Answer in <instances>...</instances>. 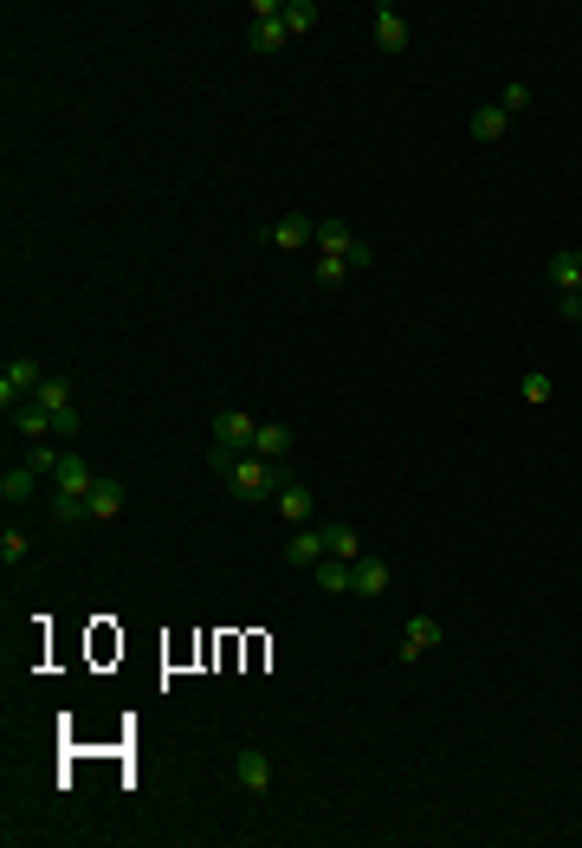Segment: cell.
<instances>
[{
	"instance_id": "4fadbf2b",
	"label": "cell",
	"mask_w": 582,
	"mask_h": 848,
	"mask_svg": "<svg viewBox=\"0 0 582 848\" xmlns=\"http://www.w3.org/2000/svg\"><path fill=\"white\" fill-rule=\"evenodd\" d=\"M376 46L382 52H408V20H401L395 0H382V7H376Z\"/></svg>"
},
{
	"instance_id": "30bf717a",
	"label": "cell",
	"mask_w": 582,
	"mask_h": 848,
	"mask_svg": "<svg viewBox=\"0 0 582 848\" xmlns=\"http://www.w3.org/2000/svg\"><path fill=\"white\" fill-rule=\"evenodd\" d=\"M324 557H330V551H324V525H298V531H291V538H285V564H298V570H317V564H324Z\"/></svg>"
},
{
	"instance_id": "7402d4cb",
	"label": "cell",
	"mask_w": 582,
	"mask_h": 848,
	"mask_svg": "<svg viewBox=\"0 0 582 848\" xmlns=\"http://www.w3.org/2000/svg\"><path fill=\"white\" fill-rule=\"evenodd\" d=\"M350 272H356V266H350V259H337V253H317V266H311V279H317V285H324V292H337V285H343V279H350Z\"/></svg>"
},
{
	"instance_id": "5bb4252c",
	"label": "cell",
	"mask_w": 582,
	"mask_h": 848,
	"mask_svg": "<svg viewBox=\"0 0 582 848\" xmlns=\"http://www.w3.org/2000/svg\"><path fill=\"white\" fill-rule=\"evenodd\" d=\"M123 505H130V492H123V480H97V486H91V499H85V512L97 518V525H110V518L123 512Z\"/></svg>"
},
{
	"instance_id": "e0dca14e",
	"label": "cell",
	"mask_w": 582,
	"mask_h": 848,
	"mask_svg": "<svg viewBox=\"0 0 582 848\" xmlns=\"http://www.w3.org/2000/svg\"><path fill=\"white\" fill-rule=\"evenodd\" d=\"M13 428H20L26 441H52V415H46V408L33 402V395H26V402L13 408Z\"/></svg>"
},
{
	"instance_id": "8992f818",
	"label": "cell",
	"mask_w": 582,
	"mask_h": 848,
	"mask_svg": "<svg viewBox=\"0 0 582 848\" xmlns=\"http://www.w3.org/2000/svg\"><path fill=\"white\" fill-rule=\"evenodd\" d=\"M388 590H395V570H388V557H356L350 596H369V603H382Z\"/></svg>"
},
{
	"instance_id": "44dd1931",
	"label": "cell",
	"mask_w": 582,
	"mask_h": 848,
	"mask_svg": "<svg viewBox=\"0 0 582 848\" xmlns=\"http://www.w3.org/2000/svg\"><path fill=\"white\" fill-rule=\"evenodd\" d=\"M33 486H39L33 467H7V473H0V499H7V505H26V499H33Z\"/></svg>"
},
{
	"instance_id": "7c38bea8",
	"label": "cell",
	"mask_w": 582,
	"mask_h": 848,
	"mask_svg": "<svg viewBox=\"0 0 582 848\" xmlns=\"http://www.w3.org/2000/svg\"><path fill=\"white\" fill-rule=\"evenodd\" d=\"M233 777H240L246 797H266L272 790V758L266 751H240V758H233Z\"/></svg>"
},
{
	"instance_id": "ba28073f",
	"label": "cell",
	"mask_w": 582,
	"mask_h": 848,
	"mask_svg": "<svg viewBox=\"0 0 582 848\" xmlns=\"http://www.w3.org/2000/svg\"><path fill=\"white\" fill-rule=\"evenodd\" d=\"M279 518H285L291 531H298V525H311V518H317V492L304 486V480H291V473H285V486H279Z\"/></svg>"
},
{
	"instance_id": "4dcf8cb0",
	"label": "cell",
	"mask_w": 582,
	"mask_h": 848,
	"mask_svg": "<svg viewBox=\"0 0 582 848\" xmlns=\"http://www.w3.org/2000/svg\"><path fill=\"white\" fill-rule=\"evenodd\" d=\"M0 557H7V564H20V557H26V538H20V531H7V538H0Z\"/></svg>"
},
{
	"instance_id": "9c48e42d",
	"label": "cell",
	"mask_w": 582,
	"mask_h": 848,
	"mask_svg": "<svg viewBox=\"0 0 582 848\" xmlns=\"http://www.w3.org/2000/svg\"><path fill=\"white\" fill-rule=\"evenodd\" d=\"M266 246H279V253L317 246V221H311V214H285V221H272V227H266Z\"/></svg>"
},
{
	"instance_id": "6da1fadb",
	"label": "cell",
	"mask_w": 582,
	"mask_h": 848,
	"mask_svg": "<svg viewBox=\"0 0 582 848\" xmlns=\"http://www.w3.org/2000/svg\"><path fill=\"white\" fill-rule=\"evenodd\" d=\"M220 480L233 486V499L259 505V499H272V486H285V467H272V460H259V454H240Z\"/></svg>"
},
{
	"instance_id": "83f0119b",
	"label": "cell",
	"mask_w": 582,
	"mask_h": 848,
	"mask_svg": "<svg viewBox=\"0 0 582 848\" xmlns=\"http://www.w3.org/2000/svg\"><path fill=\"white\" fill-rule=\"evenodd\" d=\"M498 111H505V117L531 111V85H505V98H498Z\"/></svg>"
},
{
	"instance_id": "5b68a950",
	"label": "cell",
	"mask_w": 582,
	"mask_h": 848,
	"mask_svg": "<svg viewBox=\"0 0 582 848\" xmlns=\"http://www.w3.org/2000/svg\"><path fill=\"white\" fill-rule=\"evenodd\" d=\"M317 253H337V259H350L356 272H363L369 259H376V253H369V246L356 240V234H350V227H343V221H317Z\"/></svg>"
},
{
	"instance_id": "9a60e30c",
	"label": "cell",
	"mask_w": 582,
	"mask_h": 848,
	"mask_svg": "<svg viewBox=\"0 0 582 848\" xmlns=\"http://www.w3.org/2000/svg\"><path fill=\"white\" fill-rule=\"evenodd\" d=\"M253 454H259V460H272V467H285V454H291V428H285V421H259Z\"/></svg>"
},
{
	"instance_id": "f1b7e54d",
	"label": "cell",
	"mask_w": 582,
	"mask_h": 848,
	"mask_svg": "<svg viewBox=\"0 0 582 848\" xmlns=\"http://www.w3.org/2000/svg\"><path fill=\"white\" fill-rule=\"evenodd\" d=\"M52 518H59V525H78V518H91V512H85V499H52Z\"/></svg>"
},
{
	"instance_id": "484cf974",
	"label": "cell",
	"mask_w": 582,
	"mask_h": 848,
	"mask_svg": "<svg viewBox=\"0 0 582 848\" xmlns=\"http://www.w3.org/2000/svg\"><path fill=\"white\" fill-rule=\"evenodd\" d=\"M59 460H65V454H59V447H52V441H33V454H26V467H33V473H46V480H52V473H59Z\"/></svg>"
},
{
	"instance_id": "603a6c76",
	"label": "cell",
	"mask_w": 582,
	"mask_h": 848,
	"mask_svg": "<svg viewBox=\"0 0 582 848\" xmlns=\"http://www.w3.org/2000/svg\"><path fill=\"white\" fill-rule=\"evenodd\" d=\"M550 285H557V292H576V285H582V253H557V259H550Z\"/></svg>"
},
{
	"instance_id": "d4e9b609",
	"label": "cell",
	"mask_w": 582,
	"mask_h": 848,
	"mask_svg": "<svg viewBox=\"0 0 582 848\" xmlns=\"http://www.w3.org/2000/svg\"><path fill=\"white\" fill-rule=\"evenodd\" d=\"M518 395H524V402H531V408H544L550 395H557V382H550V376H537V369H531V376L518 382Z\"/></svg>"
},
{
	"instance_id": "52a82bcc",
	"label": "cell",
	"mask_w": 582,
	"mask_h": 848,
	"mask_svg": "<svg viewBox=\"0 0 582 848\" xmlns=\"http://www.w3.org/2000/svg\"><path fill=\"white\" fill-rule=\"evenodd\" d=\"M253 434H259V421L246 415V408H220V415H214V441H220V447H240V454H253Z\"/></svg>"
},
{
	"instance_id": "277c9868",
	"label": "cell",
	"mask_w": 582,
	"mask_h": 848,
	"mask_svg": "<svg viewBox=\"0 0 582 848\" xmlns=\"http://www.w3.org/2000/svg\"><path fill=\"white\" fill-rule=\"evenodd\" d=\"M52 499H91V486H97V473H91V460L78 454V447H65V460H59V473H52Z\"/></svg>"
},
{
	"instance_id": "8fae6325",
	"label": "cell",
	"mask_w": 582,
	"mask_h": 848,
	"mask_svg": "<svg viewBox=\"0 0 582 848\" xmlns=\"http://www.w3.org/2000/svg\"><path fill=\"white\" fill-rule=\"evenodd\" d=\"M440 641H447V635H440L434 615H414V622L401 628V661H421V654H434Z\"/></svg>"
},
{
	"instance_id": "4316f807",
	"label": "cell",
	"mask_w": 582,
	"mask_h": 848,
	"mask_svg": "<svg viewBox=\"0 0 582 848\" xmlns=\"http://www.w3.org/2000/svg\"><path fill=\"white\" fill-rule=\"evenodd\" d=\"M78 434H85V415H78V408H65V415H52V441H65V447H72Z\"/></svg>"
},
{
	"instance_id": "7a4b0ae2",
	"label": "cell",
	"mask_w": 582,
	"mask_h": 848,
	"mask_svg": "<svg viewBox=\"0 0 582 848\" xmlns=\"http://www.w3.org/2000/svg\"><path fill=\"white\" fill-rule=\"evenodd\" d=\"M285 39H291L285 7H279V0H253V26H246V46H253V52H279Z\"/></svg>"
},
{
	"instance_id": "3957f363",
	"label": "cell",
	"mask_w": 582,
	"mask_h": 848,
	"mask_svg": "<svg viewBox=\"0 0 582 848\" xmlns=\"http://www.w3.org/2000/svg\"><path fill=\"white\" fill-rule=\"evenodd\" d=\"M39 382H46V369H39L33 357H7V369H0V408H20L26 395H39Z\"/></svg>"
},
{
	"instance_id": "ac0fdd59",
	"label": "cell",
	"mask_w": 582,
	"mask_h": 848,
	"mask_svg": "<svg viewBox=\"0 0 582 848\" xmlns=\"http://www.w3.org/2000/svg\"><path fill=\"white\" fill-rule=\"evenodd\" d=\"M311 577H317V590H324V596H350V577H356V564H343V557H324V564H317Z\"/></svg>"
},
{
	"instance_id": "d6986e66",
	"label": "cell",
	"mask_w": 582,
	"mask_h": 848,
	"mask_svg": "<svg viewBox=\"0 0 582 848\" xmlns=\"http://www.w3.org/2000/svg\"><path fill=\"white\" fill-rule=\"evenodd\" d=\"M324 551L330 557H343V564H356V557H363V538H356V525H324Z\"/></svg>"
},
{
	"instance_id": "ffe728a7",
	"label": "cell",
	"mask_w": 582,
	"mask_h": 848,
	"mask_svg": "<svg viewBox=\"0 0 582 848\" xmlns=\"http://www.w3.org/2000/svg\"><path fill=\"white\" fill-rule=\"evenodd\" d=\"M39 408H46V415H65V408H78V395H72V382L65 376H46L39 382V395H33Z\"/></svg>"
},
{
	"instance_id": "2e32d148",
	"label": "cell",
	"mask_w": 582,
	"mask_h": 848,
	"mask_svg": "<svg viewBox=\"0 0 582 848\" xmlns=\"http://www.w3.org/2000/svg\"><path fill=\"white\" fill-rule=\"evenodd\" d=\"M466 130H473V143H498V136L511 130V117L498 111V104H479V111L466 117Z\"/></svg>"
},
{
	"instance_id": "cb8c5ba5",
	"label": "cell",
	"mask_w": 582,
	"mask_h": 848,
	"mask_svg": "<svg viewBox=\"0 0 582 848\" xmlns=\"http://www.w3.org/2000/svg\"><path fill=\"white\" fill-rule=\"evenodd\" d=\"M285 26H291V33H311V26H317V0H285Z\"/></svg>"
},
{
	"instance_id": "f546056e",
	"label": "cell",
	"mask_w": 582,
	"mask_h": 848,
	"mask_svg": "<svg viewBox=\"0 0 582 848\" xmlns=\"http://www.w3.org/2000/svg\"><path fill=\"white\" fill-rule=\"evenodd\" d=\"M557 318L563 324H582V292H557Z\"/></svg>"
}]
</instances>
